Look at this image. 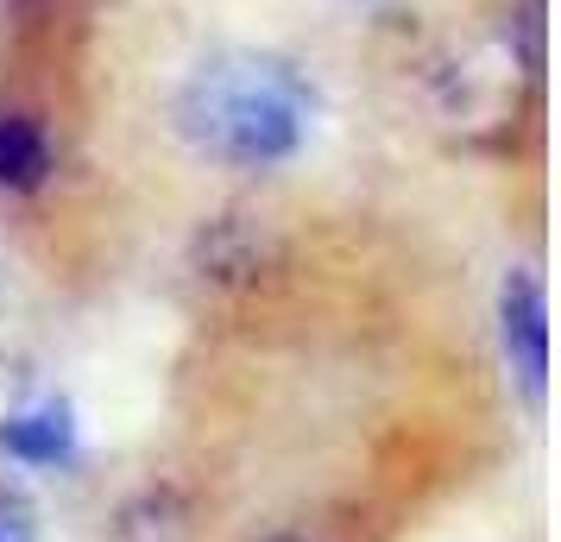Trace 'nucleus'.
Segmentation results:
<instances>
[{
	"label": "nucleus",
	"mask_w": 561,
	"mask_h": 542,
	"mask_svg": "<svg viewBox=\"0 0 561 542\" xmlns=\"http://www.w3.org/2000/svg\"><path fill=\"white\" fill-rule=\"evenodd\" d=\"M0 454L13 466H32V473L70 466V454H77V416H70V404L45 397V404L0 416Z\"/></svg>",
	"instance_id": "nucleus-3"
},
{
	"label": "nucleus",
	"mask_w": 561,
	"mask_h": 542,
	"mask_svg": "<svg viewBox=\"0 0 561 542\" xmlns=\"http://www.w3.org/2000/svg\"><path fill=\"white\" fill-rule=\"evenodd\" d=\"M57 177V139L45 114L0 107V196H38Z\"/></svg>",
	"instance_id": "nucleus-4"
},
{
	"label": "nucleus",
	"mask_w": 561,
	"mask_h": 542,
	"mask_svg": "<svg viewBox=\"0 0 561 542\" xmlns=\"http://www.w3.org/2000/svg\"><path fill=\"white\" fill-rule=\"evenodd\" d=\"M171 120L183 146L221 171H284L316 132V82L278 51L228 45L178 82Z\"/></svg>",
	"instance_id": "nucleus-1"
},
{
	"label": "nucleus",
	"mask_w": 561,
	"mask_h": 542,
	"mask_svg": "<svg viewBox=\"0 0 561 542\" xmlns=\"http://www.w3.org/2000/svg\"><path fill=\"white\" fill-rule=\"evenodd\" d=\"M259 542H309V537H290V530H284V537H259Z\"/></svg>",
	"instance_id": "nucleus-6"
},
{
	"label": "nucleus",
	"mask_w": 561,
	"mask_h": 542,
	"mask_svg": "<svg viewBox=\"0 0 561 542\" xmlns=\"http://www.w3.org/2000/svg\"><path fill=\"white\" fill-rule=\"evenodd\" d=\"M0 542H38V511L13 486H0Z\"/></svg>",
	"instance_id": "nucleus-5"
},
{
	"label": "nucleus",
	"mask_w": 561,
	"mask_h": 542,
	"mask_svg": "<svg viewBox=\"0 0 561 542\" xmlns=\"http://www.w3.org/2000/svg\"><path fill=\"white\" fill-rule=\"evenodd\" d=\"M499 347H505V366L524 385V397L542 404V391H549V290L536 278V265H511L499 285Z\"/></svg>",
	"instance_id": "nucleus-2"
}]
</instances>
